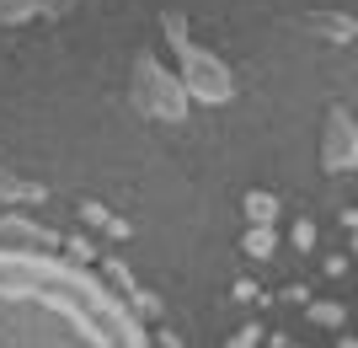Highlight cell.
I'll use <instances>...</instances> for the list:
<instances>
[{"mask_svg":"<svg viewBox=\"0 0 358 348\" xmlns=\"http://www.w3.org/2000/svg\"><path fill=\"white\" fill-rule=\"evenodd\" d=\"M337 348H358V337H337Z\"/></svg>","mask_w":358,"mask_h":348,"instance_id":"cell-22","label":"cell"},{"mask_svg":"<svg viewBox=\"0 0 358 348\" xmlns=\"http://www.w3.org/2000/svg\"><path fill=\"white\" fill-rule=\"evenodd\" d=\"M64 252H70V258H80V263H91V258H96V246H91L86 236H70V242H64Z\"/></svg>","mask_w":358,"mask_h":348,"instance_id":"cell-14","label":"cell"},{"mask_svg":"<svg viewBox=\"0 0 358 348\" xmlns=\"http://www.w3.org/2000/svg\"><path fill=\"white\" fill-rule=\"evenodd\" d=\"M0 198H11V204H43L48 188H43V182H27V177H16V172L0 167Z\"/></svg>","mask_w":358,"mask_h":348,"instance_id":"cell-5","label":"cell"},{"mask_svg":"<svg viewBox=\"0 0 358 348\" xmlns=\"http://www.w3.org/2000/svg\"><path fill=\"white\" fill-rule=\"evenodd\" d=\"M241 209H246L252 225H273V220H278V198H273L268 188H252V193L241 198Z\"/></svg>","mask_w":358,"mask_h":348,"instance_id":"cell-7","label":"cell"},{"mask_svg":"<svg viewBox=\"0 0 358 348\" xmlns=\"http://www.w3.org/2000/svg\"><path fill=\"white\" fill-rule=\"evenodd\" d=\"M278 300H289V305H310V284H284V295Z\"/></svg>","mask_w":358,"mask_h":348,"instance_id":"cell-16","label":"cell"},{"mask_svg":"<svg viewBox=\"0 0 358 348\" xmlns=\"http://www.w3.org/2000/svg\"><path fill=\"white\" fill-rule=\"evenodd\" d=\"M343 225H348V236H353V252H358V209L343 214Z\"/></svg>","mask_w":358,"mask_h":348,"instance_id":"cell-20","label":"cell"},{"mask_svg":"<svg viewBox=\"0 0 358 348\" xmlns=\"http://www.w3.org/2000/svg\"><path fill=\"white\" fill-rule=\"evenodd\" d=\"M268 343V337H262V327H257V321H246V327H236V333H230V343L224 348H262Z\"/></svg>","mask_w":358,"mask_h":348,"instance_id":"cell-10","label":"cell"},{"mask_svg":"<svg viewBox=\"0 0 358 348\" xmlns=\"http://www.w3.org/2000/svg\"><path fill=\"white\" fill-rule=\"evenodd\" d=\"M348 273V258H327V279H343Z\"/></svg>","mask_w":358,"mask_h":348,"instance_id":"cell-19","label":"cell"},{"mask_svg":"<svg viewBox=\"0 0 358 348\" xmlns=\"http://www.w3.org/2000/svg\"><path fill=\"white\" fill-rule=\"evenodd\" d=\"M161 348H182V337L177 333H161Z\"/></svg>","mask_w":358,"mask_h":348,"instance_id":"cell-21","label":"cell"},{"mask_svg":"<svg viewBox=\"0 0 358 348\" xmlns=\"http://www.w3.org/2000/svg\"><path fill=\"white\" fill-rule=\"evenodd\" d=\"M80 220H86V225H102V230H107L113 209H107V204H96V198H80Z\"/></svg>","mask_w":358,"mask_h":348,"instance_id":"cell-13","label":"cell"},{"mask_svg":"<svg viewBox=\"0 0 358 348\" xmlns=\"http://www.w3.org/2000/svg\"><path fill=\"white\" fill-rule=\"evenodd\" d=\"M358 167V123L343 102L327 107V123H321V172H353Z\"/></svg>","mask_w":358,"mask_h":348,"instance_id":"cell-3","label":"cell"},{"mask_svg":"<svg viewBox=\"0 0 358 348\" xmlns=\"http://www.w3.org/2000/svg\"><path fill=\"white\" fill-rule=\"evenodd\" d=\"M32 16H43V0H0V27H22Z\"/></svg>","mask_w":358,"mask_h":348,"instance_id":"cell-8","label":"cell"},{"mask_svg":"<svg viewBox=\"0 0 358 348\" xmlns=\"http://www.w3.org/2000/svg\"><path fill=\"white\" fill-rule=\"evenodd\" d=\"M134 311H139V316H150V321H155V316L166 311V305H161V295H155V289H134Z\"/></svg>","mask_w":358,"mask_h":348,"instance_id":"cell-12","label":"cell"},{"mask_svg":"<svg viewBox=\"0 0 358 348\" xmlns=\"http://www.w3.org/2000/svg\"><path fill=\"white\" fill-rule=\"evenodd\" d=\"M129 230H134V225H129L123 214H113V220H107V236H118V242H123V236H129Z\"/></svg>","mask_w":358,"mask_h":348,"instance_id":"cell-18","label":"cell"},{"mask_svg":"<svg viewBox=\"0 0 358 348\" xmlns=\"http://www.w3.org/2000/svg\"><path fill=\"white\" fill-rule=\"evenodd\" d=\"M166 27V43H171V54L182 60V81H187V91H193V102H230L236 97V76H230V64L220 60V54H209V48L193 43V32H187V16L182 11H166L161 16Z\"/></svg>","mask_w":358,"mask_h":348,"instance_id":"cell-1","label":"cell"},{"mask_svg":"<svg viewBox=\"0 0 358 348\" xmlns=\"http://www.w3.org/2000/svg\"><path fill=\"white\" fill-rule=\"evenodd\" d=\"M289 242H294L299 252H310V246H315V220H305V214H294V230H289Z\"/></svg>","mask_w":358,"mask_h":348,"instance_id":"cell-11","label":"cell"},{"mask_svg":"<svg viewBox=\"0 0 358 348\" xmlns=\"http://www.w3.org/2000/svg\"><path fill=\"white\" fill-rule=\"evenodd\" d=\"M305 316H310L315 327H343V321H348V311H343L337 300H310V305H305Z\"/></svg>","mask_w":358,"mask_h":348,"instance_id":"cell-9","label":"cell"},{"mask_svg":"<svg viewBox=\"0 0 358 348\" xmlns=\"http://www.w3.org/2000/svg\"><path fill=\"white\" fill-rule=\"evenodd\" d=\"M129 102H134L145 118L182 123V118H187L193 91H187V81H182V76H171L155 54H139V60H134V81H129Z\"/></svg>","mask_w":358,"mask_h":348,"instance_id":"cell-2","label":"cell"},{"mask_svg":"<svg viewBox=\"0 0 358 348\" xmlns=\"http://www.w3.org/2000/svg\"><path fill=\"white\" fill-rule=\"evenodd\" d=\"M230 295H236L241 305H252V300H262V289H257L252 279H236V289H230Z\"/></svg>","mask_w":358,"mask_h":348,"instance_id":"cell-15","label":"cell"},{"mask_svg":"<svg viewBox=\"0 0 358 348\" xmlns=\"http://www.w3.org/2000/svg\"><path fill=\"white\" fill-rule=\"evenodd\" d=\"M305 32L310 38H321V43H353L358 38V16H348V11H310L305 16Z\"/></svg>","mask_w":358,"mask_h":348,"instance_id":"cell-4","label":"cell"},{"mask_svg":"<svg viewBox=\"0 0 358 348\" xmlns=\"http://www.w3.org/2000/svg\"><path fill=\"white\" fill-rule=\"evenodd\" d=\"M80 0H43V16H64V11H75Z\"/></svg>","mask_w":358,"mask_h":348,"instance_id":"cell-17","label":"cell"},{"mask_svg":"<svg viewBox=\"0 0 358 348\" xmlns=\"http://www.w3.org/2000/svg\"><path fill=\"white\" fill-rule=\"evenodd\" d=\"M241 252L252 263H268L273 252H278V236H273V225H246V236H241Z\"/></svg>","mask_w":358,"mask_h":348,"instance_id":"cell-6","label":"cell"}]
</instances>
